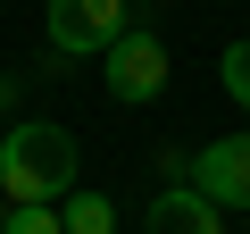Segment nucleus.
Here are the masks:
<instances>
[{
    "label": "nucleus",
    "mask_w": 250,
    "mask_h": 234,
    "mask_svg": "<svg viewBox=\"0 0 250 234\" xmlns=\"http://www.w3.org/2000/svg\"><path fill=\"white\" fill-rule=\"evenodd\" d=\"M0 226H9V201H0Z\"/></svg>",
    "instance_id": "9"
},
{
    "label": "nucleus",
    "mask_w": 250,
    "mask_h": 234,
    "mask_svg": "<svg viewBox=\"0 0 250 234\" xmlns=\"http://www.w3.org/2000/svg\"><path fill=\"white\" fill-rule=\"evenodd\" d=\"M217 75H225V100H233V109H250V42H225Z\"/></svg>",
    "instance_id": "7"
},
{
    "label": "nucleus",
    "mask_w": 250,
    "mask_h": 234,
    "mask_svg": "<svg viewBox=\"0 0 250 234\" xmlns=\"http://www.w3.org/2000/svg\"><path fill=\"white\" fill-rule=\"evenodd\" d=\"M192 192L217 209H250V134H217L192 159Z\"/></svg>",
    "instance_id": "4"
},
{
    "label": "nucleus",
    "mask_w": 250,
    "mask_h": 234,
    "mask_svg": "<svg viewBox=\"0 0 250 234\" xmlns=\"http://www.w3.org/2000/svg\"><path fill=\"white\" fill-rule=\"evenodd\" d=\"M0 234H67V226H59L50 201H25V209H9V226H0Z\"/></svg>",
    "instance_id": "8"
},
{
    "label": "nucleus",
    "mask_w": 250,
    "mask_h": 234,
    "mask_svg": "<svg viewBox=\"0 0 250 234\" xmlns=\"http://www.w3.org/2000/svg\"><path fill=\"white\" fill-rule=\"evenodd\" d=\"M59 226L67 234H117V201L108 192H67L59 201Z\"/></svg>",
    "instance_id": "6"
},
{
    "label": "nucleus",
    "mask_w": 250,
    "mask_h": 234,
    "mask_svg": "<svg viewBox=\"0 0 250 234\" xmlns=\"http://www.w3.org/2000/svg\"><path fill=\"white\" fill-rule=\"evenodd\" d=\"M75 192V134L50 126V117H25V126L0 134V201L25 209V201H67Z\"/></svg>",
    "instance_id": "1"
},
{
    "label": "nucleus",
    "mask_w": 250,
    "mask_h": 234,
    "mask_svg": "<svg viewBox=\"0 0 250 234\" xmlns=\"http://www.w3.org/2000/svg\"><path fill=\"white\" fill-rule=\"evenodd\" d=\"M50 50L59 59H100L125 34V0H50Z\"/></svg>",
    "instance_id": "3"
},
{
    "label": "nucleus",
    "mask_w": 250,
    "mask_h": 234,
    "mask_svg": "<svg viewBox=\"0 0 250 234\" xmlns=\"http://www.w3.org/2000/svg\"><path fill=\"white\" fill-rule=\"evenodd\" d=\"M142 234H225V209L200 201L192 184H167V192L142 209Z\"/></svg>",
    "instance_id": "5"
},
{
    "label": "nucleus",
    "mask_w": 250,
    "mask_h": 234,
    "mask_svg": "<svg viewBox=\"0 0 250 234\" xmlns=\"http://www.w3.org/2000/svg\"><path fill=\"white\" fill-rule=\"evenodd\" d=\"M100 75H108V100L142 109V100H159V92H167V42H159V34H142V25H125V34L100 50Z\"/></svg>",
    "instance_id": "2"
}]
</instances>
